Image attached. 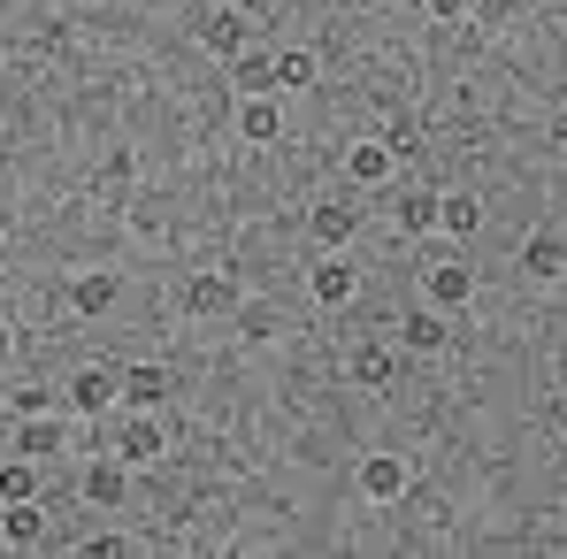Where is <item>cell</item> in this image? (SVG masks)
I'll use <instances>...</instances> for the list:
<instances>
[{"instance_id": "cell-1", "label": "cell", "mask_w": 567, "mask_h": 559, "mask_svg": "<svg viewBox=\"0 0 567 559\" xmlns=\"http://www.w3.org/2000/svg\"><path fill=\"white\" fill-rule=\"evenodd\" d=\"M115 391H123V369H78L70 383H62V406L85 414V422H100V414L115 406Z\"/></svg>"}, {"instance_id": "cell-2", "label": "cell", "mask_w": 567, "mask_h": 559, "mask_svg": "<svg viewBox=\"0 0 567 559\" xmlns=\"http://www.w3.org/2000/svg\"><path fill=\"white\" fill-rule=\"evenodd\" d=\"M169 453V429H162V414H131L123 429H115V460H131V467H154Z\"/></svg>"}, {"instance_id": "cell-3", "label": "cell", "mask_w": 567, "mask_h": 559, "mask_svg": "<svg viewBox=\"0 0 567 559\" xmlns=\"http://www.w3.org/2000/svg\"><path fill=\"white\" fill-rule=\"evenodd\" d=\"M422 291H430V307L461 314V307L475 299V269L468 261H430V269H422Z\"/></svg>"}, {"instance_id": "cell-4", "label": "cell", "mask_w": 567, "mask_h": 559, "mask_svg": "<svg viewBox=\"0 0 567 559\" xmlns=\"http://www.w3.org/2000/svg\"><path fill=\"white\" fill-rule=\"evenodd\" d=\"M162 398H169V369H154V361H131V369H123L115 406H131V414H162Z\"/></svg>"}, {"instance_id": "cell-5", "label": "cell", "mask_w": 567, "mask_h": 559, "mask_svg": "<svg viewBox=\"0 0 567 559\" xmlns=\"http://www.w3.org/2000/svg\"><path fill=\"white\" fill-rule=\"evenodd\" d=\"M346 177L361 191H377L399 177V146H383V138H361V146H346Z\"/></svg>"}, {"instance_id": "cell-6", "label": "cell", "mask_w": 567, "mask_h": 559, "mask_svg": "<svg viewBox=\"0 0 567 559\" xmlns=\"http://www.w3.org/2000/svg\"><path fill=\"white\" fill-rule=\"evenodd\" d=\"M361 498H377V506L406 498V460H399V453H369V460H361Z\"/></svg>"}, {"instance_id": "cell-7", "label": "cell", "mask_w": 567, "mask_h": 559, "mask_svg": "<svg viewBox=\"0 0 567 559\" xmlns=\"http://www.w3.org/2000/svg\"><path fill=\"white\" fill-rule=\"evenodd\" d=\"M307 230H315V246H322V253H338V246L361 230V207H346V199H322V207L307 215Z\"/></svg>"}, {"instance_id": "cell-8", "label": "cell", "mask_w": 567, "mask_h": 559, "mask_svg": "<svg viewBox=\"0 0 567 559\" xmlns=\"http://www.w3.org/2000/svg\"><path fill=\"white\" fill-rule=\"evenodd\" d=\"M353 261H346V253H322V261H315V269H307V291H315V299H322V307H346V299H353Z\"/></svg>"}, {"instance_id": "cell-9", "label": "cell", "mask_w": 567, "mask_h": 559, "mask_svg": "<svg viewBox=\"0 0 567 559\" xmlns=\"http://www.w3.org/2000/svg\"><path fill=\"white\" fill-rule=\"evenodd\" d=\"M0 537H8L16 552L47 545V514H39V498H16V506H0Z\"/></svg>"}, {"instance_id": "cell-10", "label": "cell", "mask_w": 567, "mask_h": 559, "mask_svg": "<svg viewBox=\"0 0 567 559\" xmlns=\"http://www.w3.org/2000/svg\"><path fill=\"white\" fill-rule=\"evenodd\" d=\"M522 269H529L537 283L567 277V238H560V230H529V246H522Z\"/></svg>"}, {"instance_id": "cell-11", "label": "cell", "mask_w": 567, "mask_h": 559, "mask_svg": "<svg viewBox=\"0 0 567 559\" xmlns=\"http://www.w3.org/2000/svg\"><path fill=\"white\" fill-rule=\"evenodd\" d=\"M238 131H246L254 146L284 138V107H277V93H246V100H238Z\"/></svg>"}, {"instance_id": "cell-12", "label": "cell", "mask_w": 567, "mask_h": 559, "mask_svg": "<svg viewBox=\"0 0 567 559\" xmlns=\"http://www.w3.org/2000/svg\"><path fill=\"white\" fill-rule=\"evenodd\" d=\"M123 490H131V460H115V453H107V460L85 467V498H93L100 514H107V506H123Z\"/></svg>"}, {"instance_id": "cell-13", "label": "cell", "mask_w": 567, "mask_h": 559, "mask_svg": "<svg viewBox=\"0 0 567 559\" xmlns=\"http://www.w3.org/2000/svg\"><path fill=\"white\" fill-rule=\"evenodd\" d=\"M16 453H23V460H54V453H62V422H54V414H23V422H16Z\"/></svg>"}, {"instance_id": "cell-14", "label": "cell", "mask_w": 567, "mask_h": 559, "mask_svg": "<svg viewBox=\"0 0 567 559\" xmlns=\"http://www.w3.org/2000/svg\"><path fill=\"white\" fill-rule=\"evenodd\" d=\"M115 299H123V277H115V269H93V277L70 283V307H78V314H107Z\"/></svg>"}, {"instance_id": "cell-15", "label": "cell", "mask_w": 567, "mask_h": 559, "mask_svg": "<svg viewBox=\"0 0 567 559\" xmlns=\"http://www.w3.org/2000/svg\"><path fill=\"white\" fill-rule=\"evenodd\" d=\"M437 230L475 238V230H483V199H475V191H437Z\"/></svg>"}, {"instance_id": "cell-16", "label": "cell", "mask_w": 567, "mask_h": 559, "mask_svg": "<svg viewBox=\"0 0 567 559\" xmlns=\"http://www.w3.org/2000/svg\"><path fill=\"white\" fill-rule=\"evenodd\" d=\"M199 46H207V54H223V62H230V54H238V46H246V15H238V8H230V0H223V15H207V23H199Z\"/></svg>"}, {"instance_id": "cell-17", "label": "cell", "mask_w": 567, "mask_h": 559, "mask_svg": "<svg viewBox=\"0 0 567 559\" xmlns=\"http://www.w3.org/2000/svg\"><path fill=\"white\" fill-rule=\"evenodd\" d=\"M230 85H238V93H277V54H246V46H238V54H230Z\"/></svg>"}, {"instance_id": "cell-18", "label": "cell", "mask_w": 567, "mask_h": 559, "mask_svg": "<svg viewBox=\"0 0 567 559\" xmlns=\"http://www.w3.org/2000/svg\"><path fill=\"white\" fill-rule=\"evenodd\" d=\"M230 299H238V283H230V277H215V269H199V277L185 283V307H192V314H223Z\"/></svg>"}, {"instance_id": "cell-19", "label": "cell", "mask_w": 567, "mask_h": 559, "mask_svg": "<svg viewBox=\"0 0 567 559\" xmlns=\"http://www.w3.org/2000/svg\"><path fill=\"white\" fill-rule=\"evenodd\" d=\"M346 375H353L361 391H383V383L399 375V361H391L383 345H353V361H346Z\"/></svg>"}, {"instance_id": "cell-20", "label": "cell", "mask_w": 567, "mask_h": 559, "mask_svg": "<svg viewBox=\"0 0 567 559\" xmlns=\"http://www.w3.org/2000/svg\"><path fill=\"white\" fill-rule=\"evenodd\" d=\"M453 338V322H445V307H422V314H406V345L414 353H437Z\"/></svg>"}, {"instance_id": "cell-21", "label": "cell", "mask_w": 567, "mask_h": 559, "mask_svg": "<svg viewBox=\"0 0 567 559\" xmlns=\"http://www.w3.org/2000/svg\"><path fill=\"white\" fill-rule=\"evenodd\" d=\"M16 498H39V460H0V506H16Z\"/></svg>"}, {"instance_id": "cell-22", "label": "cell", "mask_w": 567, "mask_h": 559, "mask_svg": "<svg viewBox=\"0 0 567 559\" xmlns=\"http://www.w3.org/2000/svg\"><path fill=\"white\" fill-rule=\"evenodd\" d=\"M315 85V54L307 46H284L277 54V93H307Z\"/></svg>"}, {"instance_id": "cell-23", "label": "cell", "mask_w": 567, "mask_h": 559, "mask_svg": "<svg viewBox=\"0 0 567 559\" xmlns=\"http://www.w3.org/2000/svg\"><path fill=\"white\" fill-rule=\"evenodd\" d=\"M54 398H62V391H47V383H16V391H8V414H16V422H23V414H54Z\"/></svg>"}, {"instance_id": "cell-24", "label": "cell", "mask_w": 567, "mask_h": 559, "mask_svg": "<svg viewBox=\"0 0 567 559\" xmlns=\"http://www.w3.org/2000/svg\"><path fill=\"white\" fill-rule=\"evenodd\" d=\"M399 222H406V230H437V191H406Z\"/></svg>"}, {"instance_id": "cell-25", "label": "cell", "mask_w": 567, "mask_h": 559, "mask_svg": "<svg viewBox=\"0 0 567 559\" xmlns=\"http://www.w3.org/2000/svg\"><path fill=\"white\" fill-rule=\"evenodd\" d=\"M131 177H138V154H131V146H107V169H100V185H107V191H123Z\"/></svg>"}, {"instance_id": "cell-26", "label": "cell", "mask_w": 567, "mask_h": 559, "mask_svg": "<svg viewBox=\"0 0 567 559\" xmlns=\"http://www.w3.org/2000/svg\"><path fill=\"white\" fill-rule=\"evenodd\" d=\"M422 8H430V15H437V23H461V15H468L475 0H422Z\"/></svg>"}, {"instance_id": "cell-27", "label": "cell", "mask_w": 567, "mask_h": 559, "mask_svg": "<svg viewBox=\"0 0 567 559\" xmlns=\"http://www.w3.org/2000/svg\"><path fill=\"white\" fill-rule=\"evenodd\" d=\"M230 8H238V15H269L277 0H230Z\"/></svg>"}, {"instance_id": "cell-28", "label": "cell", "mask_w": 567, "mask_h": 559, "mask_svg": "<svg viewBox=\"0 0 567 559\" xmlns=\"http://www.w3.org/2000/svg\"><path fill=\"white\" fill-rule=\"evenodd\" d=\"M8 353H16V322L0 314V361H8Z\"/></svg>"}, {"instance_id": "cell-29", "label": "cell", "mask_w": 567, "mask_h": 559, "mask_svg": "<svg viewBox=\"0 0 567 559\" xmlns=\"http://www.w3.org/2000/svg\"><path fill=\"white\" fill-rule=\"evenodd\" d=\"M553 146H560V154H567V115H560V123H553Z\"/></svg>"}]
</instances>
